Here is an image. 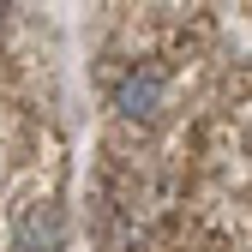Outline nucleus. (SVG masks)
<instances>
[{
  "label": "nucleus",
  "instance_id": "obj_2",
  "mask_svg": "<svg viewBox=\"0 0 252 252\" xmlns=\"http://www.w3.org/2000/svg\"><path fill=\"white\" fill-rule=\"evenodd\" d=\"M12 246H18V252H60V246H66V210H60L54 198H30V204L18 210Z\"/></svg>",
  "mask_w": 252,
  "mask_h": 252
},
{
  "label": "nucleus",
  "instance_id": "obj_3",
  "mask_svg": "<svg viewBox=\"0 0 252 252\" xmlns=\"http://www.w3.org/2000/svg\"><path fill=\"white\" fill-rule=\"evenodd\" d=\"M0 12H6V6H0Z\"/></svg>",
  "mask_w": 252,
  "mask_h": 252
},
{
  "label": "nucleus",
  "instance_id": "obj_1",
  "mask_svg": "<svg viewBox=\"0 0 252 252\" xmlns=\"http://www.w3.org/2000/svg\"><path fill=\"white\" fill-rule=\"evenodd\" d=\"M162 96H168L162 66H156V60H138V66H126V72H120V84H114V114L144 126V120L162 114Z\"/></svg>",
  "mask_w": 252,
  "mask_h": 252
}]
</instances>
